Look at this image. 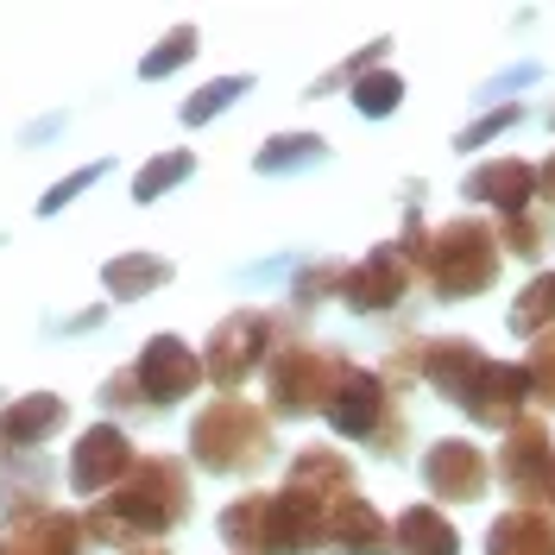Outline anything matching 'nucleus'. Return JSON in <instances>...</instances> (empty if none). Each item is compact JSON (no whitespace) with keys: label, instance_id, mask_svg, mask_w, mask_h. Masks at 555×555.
Listing matches in <instances>:
<instances>
[{"label":"nucleus","instance_id":"1","mask_svg":"<svg viewBox=\"0 0 555 555\" xmlns=\"http://www.w3.org/2000/svg\"><path fill=\"white\" fill-rule=\"evenodd\" d=\"M183 518H190V467L177 454H139L133 474L107 499H95V512L82 518V543L127 555L139 543L171 537Z\"/></svg>","mask_w":555,"mask_h":555},{"label":"nucleus","instance_id":"2","mask_svg":"<svg viewBox=\"0 0 555 555\" xmlns=\"http://www.w3.org/2000/svg\"><path fill=\"white\" fill-rule=\"evenodd\" d=\"M272 411L253 398H215L190 423V461L203 474H253L272 461Z\"/></svg>","mask_w":555,"mask_h":555},{"label":"nucleus","instance_id":"3","mask_svg":"<svg viewBox=\"0 0 555 555\" xmlns=\"http://www.w3.org/2000/svg\"><path fill=\"white\" fill-rule=\"evenodd\" d=\"M499 259H505L499 228H486L480 215H461V221H449V228L429 234V253H423L416 272L429 278V291H436L442 304H467V297L492 291Z\"/></svg>","mask_w":555,"mask_h":555},{"label":"nucleus","instance_id":"4","mask_svg":"<svg viewBox=\"0 0 555 555\" xmlns=\"http://www.w3.org/2000/svg\"><path fill=\"white\" fill-rule=\"evenodd\" d=\"M221 543L241 555H310L322 550L315 524L284 492H246L221 512Z\"/></svg>","mask_w":555,"mask_h":555},{"label":"nucleus","instance_id":"5","mask_svg":"<svg viewBox=\"0 0 555 555\" xmlns=\"http://www.w3.org/2000/svg\"><path fill=\"white\" fill-rule=\"evenodd\" d=\"M322 416L335 423V436H347V442H373L379 454H398V442H404V416H398L391 385H385L379 373H366V366H353V360L341 366L335 398H328Z\"/></svg>","mask_w":555,"mask_h":555},{"label":"nucleus","instance_id":"6","mask_svg":"<svg viewBox=\"0 0 555 555\" xmlns=\"http://www.w3.org/2000/svg\"><path fill=\"white\" fill-rule=\"evenodd\" d=\"M341 366H347V353H335V347H315V341L278 347L272 366H266V398H272V416H315V411H328Z\"/></svg>","mask_w":555,"mask_h":555},{"label":"nucleus","instance_id":"7","mask_svg":"<svg viewBox=\"0 0 555 555\" xmlns=\"http://www.w3.org/2000/svg\"><path fill=\"white\" fill-rule=\"evenodd\" d=\"M272 335H278V315H266V310H234L228 322H215L208 353H203V379H215L234 398V385H246L259 366H272V353H278Z\"/></svg>","mask_w":555,"mask_h":555},{"label":"nucleus","instance_id":"8","mask_svg":"<svg viewBox=\"0 0 555 555\" xmlns=\"http://www.w3.org/2000/svg\"><path fill=\"white\" fill-rule=\"evenodd\" d=\"M304 518L315 524V537H322V524H328V512L341 505L347 492H360L353 486V461H347L341 449H304L291 454V467H284V486H278Z\"/></svg>","mask_w":555,"mask_h":555},{"label":"nucleus","instance_id":"9","mask_svg":"<svg viewBox=\"0 0 555 555\" xmlns=\"http://www.w3.org/2000/svg\"><path fill=\"white\" fill-rule=\"evenodd\" d=\"M82 518L44 499H13L0 518V555H82Z\"/></svg>","mask_w":555,"mask_h":555},{"label":"nucleus","instance_id":"10","mask_svg":"<svg viewBox=\"0 0 555 555\" xmlns=\"http://www.w3.org/2000/svg\"><path fill=\"white\" fill-rule=\"evenodd\" d=\"M492 474L505 480V492H512L518 505H543V499L555 492V436H550V423H537V416L512 423Z\"/></svg>","mask_w":555,"mask_h":555},{"label":"nucleus","instance_id":"11","mask_svg":"<svg viewBox=\"0 0 555 555\" xmlns=\"http://www.w3.org/2000/svg\"><path fill=\"white\" fill-rule=\"evenodd\" d=\"M411 278H416V266L398 253V241H391V246H373L360 266H347L341 304H347L353 315H385V310H398V304L411 297Z\"/></svg>","mask_w":555,"mask_h":555},{"label":"nucleus","instance_id":"12","mask_svg":"<svg viewBox=\"0 0 555 555\" xmlns=\"http://www.w3.org/2000/svg\"><path fill=\"white\" fill-rule=\"evenodd\" d=\"M133 379H139L152 411H171V404H183L203 385V360H196V347L177 341V335H152L145 353L133 360Z\"/></svg>","mask_w":555,"mask_h":555},{"label":"nucleus","instance_id":"13","mask_svg":"<svg viewBox=\"0 0 555 555\" xmlns=\"http://www.w3.org/2000/svg\"><path fill=\"white\" fill-rule=\"evenodd\" d=\"M133 442H127V429L120 423H95V429H82L76 436V449H69V492H82V499H95V492H114V486L133 474Z\"/></svg>","mask_w":555,"mask_h":555},{"label":"nucleus","instance_id":"14","mask_svg":"<svg viewBox=\"0 0 555 555\" xmlns=\"http://www.w3.org/2000/svg\"><path fill=\"white\" fill-rule=\"evenodd\" d=\"M537 391H530V373H524L518 360H486L474 385H467V398H461V411L474 416L480 429H512L524 423V404H530Z\"/></svg>","mask_w":555,"mask_h":555},{"label":"nucleus","instance_id":"15","mask_svg":"<svg viewBox=\"0 0 555 555\" xmlns=\"http://www.w3.org/2000/svg\"><path fill=\"white\" fill-rule=\"evenodd\" d=\"M486 480H492V467H486V454L474 442H461V436H442L436 449L423 454V486H429V499H449V505H467V499H480Z\"/></svg>","mask_w":555,"mask_h":555},{"label":"nucleus","instance_id":"16","mask_svg":"<svg viewBox=\"0 0 555 555\" xmlns=\"http://www.w3.org/2000/svg\"><path fill=\"white\" fill-rule=\"evenodd\" d=\"M322 550H335V555H391V524L373 512V499L347 492L341 505L328 512V524H322Z\"/></svg>","mask_w":555,"mask_h":555},{"label":"nucleus","instance_id":"17","mask_svg":"<svg viewBox=\"0 0 555 555\" xmlns=\"http://www.w3.org/2000/svg\"><path fill=\"white\" fill-rule=\"evenodd\" d=\"M69 404L64 398H51V391H33V398H13V404H0V454H26L38 442H51L57 429H64Z\"/></svg>","mask_w":555,"mask_h":555},{"label":"nucleus","instance_id":"18","mask_svg":"<svg viewBox=\"0 0 555 555\" xmlns=\"http://www.w3.org/2000/svg\"><path fill=\"white\" fill-rule=\"evenodd\" d=\"M480 366H486V353H480V341H467V335H436V341H423V379L436 385L449 404L467 398V385H474Z\"/></svg>","mask_w":555,"mask_h":555},{"label":"nucleus","instance_id":"19","mask_svg":"<svg viewBox=\"0 0 555 555\" xmlns=\"http://www.w3.org/2000/svg\"><path fill=\"white\" fill-rule=\"evenodd\" d=\"M467 196L474 203H492L499 215H530V196H537V165L524 158H492L467 177Z\"/></svg>","mask_w":555,"mask_h":555},{"label":"nucleus","instance_id":"20","mask_svg":"<svg viewBox=\"0 0 555 555\" xmlns=\"http://www.w3.org/2000/svg\"><path fill=\"white\" fill-rule=\"evenodd\" d=\"M486 555H555V512L543 505H512L486 530Z\"/></svg>","mask_w":555,"mask_h":555},{"label":"nucleus","instance_id":"21","mask_svg":"<svg viewBox=\"0 0 555 555\" xmlns=\"http://www.w3.org/2000/svg\"><path fill=\"white\" fill-rule=\"evenodd\" d=\"M177 266L171 259H158V253H114L102 266V284L114 304H133V297H152L158 284H171Z\"/></svg>","mask_w":555,"mask_h":555},{"label":"nucleus","instance_id":"22","mask_svg":"<svg viewBox=\"0 0 555 555\" xmlns=\"http://www.w3.org/2000/svg\"><path fill=\"white\" fill-rule=\"evenodd\" d=\"M391 550L398 555H461V537H454V524L436 505H411L391 524Z\"/></svg>","mask_w":555,"mask_h":555},{"label":"nucleus","instance_id":"23","mask_svg":"<svg viewBox=\"0 0 555 555\" xmlns=\"http://www.w3.org/2000/svg\"><path fill=\"white\" fill-rule=\"evenodd\" d=\"M512 335H524V341H537V335H550L555 328V272H543V278H530L518 291V304H512Z\"/></svg>","mask_w":555,"mask_h":555},{"label":"nucleus","instance_id":"24","mask_svg":"<svg viewBox=\"0 0 555 555\" xmlns=\"http://www.w3.org/2000/svg\"><path fill=\"white\" fill-rule=\"evenodd\" d=\"M322 158H328V145H322L315 133H278V139H266V145H259V158H253V165H259L266 177H278V171L322 165Z\"/></svg>","mask_w":555,"mask_h":555},{"label":"nucleus","instance_id":"25","mask_svg":"<svg viewBox=\"0 0 555 555\" xmlns=\"http://www.w3.org/2000/svg\"><path fill=\"white\" fill-rule=\"evenodd\" d=\"M190 171H196V158H190L183 145H177V152H165V158H152V165L133 177V203H158V196H165V190H177Z\"/></svg>","mask_w":555,"mask_h":555},{"label":"nucleus","instance_id":"26","mask_svg":"<svg viewBox=\"0 0 555 555\" xmlns=\"http://www.w3.org/2000/svg\"><path fill=\"white\" fill-rule=\"evenodd\" d=\"M404 102V82L391 76V69H366L360 82H353V107L366 114V120H385V114H398Z\"/></svg>","mask_w":555,"mask_h":555},{"label":"nucleus","instance_id":"27","mask_svg":"<svg viewBox=\"0 0 555 555\" xmlns=\"http://www.w3.org/2000/svg\"><path fill=\"white\" fill-rule=\"evenodd\" d=\"M253 89V76H221V82H208V89H196L190 102H183V127H203V120H215L221 107H234Z\"/></svg>","mask_w":555,"mask_h":555},{"label":"nucleus","instance_id":"28","mask_svg":"<svg viewBox=\"0 0 555 555\" xmlns=\"http://www.w3.org/2000/svg\"><path fill=\"white\" fill-rule=\"evenodd\" d=\"M190 57H196V26H177V33L158 44V51H145V57H139V76H145V82H158V76L183 69Z\"/></svg>","mask_w":555,"mask_h":555},{"label":"nucleus","instance_id":"29","mask_svg":"<svg viewBox=\"0 0 555 555\" xmlns=\"http://www.w3.org/2000/svg\"><path fill=\"white\" fill-rule=\"evenodd\" d=\"M341 278H347V266H335V259H322V266H304V272H297V284H291L297 310H315V304L341 297Z\"/></svg>","mask_w":555,"mask_h":555},{"label":"nucleus","instance_id":"30","mask_svg":"<svg viewBox=\"0 0 555 555\" xmlns=\"http://www.w3.org/2000/svg\"><path fill=\"white\" fill-rule=\"evenodd\" d=\"M499 246H505V253H518V259H537V253L550 246V234H543V221H537V215H505V221H499Z\"/></svg>","mask_w":555,"mask_h":555},{"label":"nucleus","instance_id":"31","mask_svg":"<svg viewBox=\"0 0 555 555\" xmlns=\"http://www.w3.org/2000/svg\"><path fill=\"white\" fill-rule=\"evenodd\" d=\"M524 373H530V391L555 411V328H550V335H537L530 360H524Z\"/></svg>","mask_w":555,"mask_h":555},{"label":"nucleus","instance_id":"32","mask_svg":"<svg viewBox=\"0 0 555 555\" xmlns=\"http://www.w3.org/2000/svg\"><path fill=\"white\" fill-rule=\"evenodd\" d=\"M518 120H524V107H518V102L492 107V114H486V120H474V127H467V133H461V145H486V139H499V133H505V127H518Z\"/></svg>","mask_w":555,"mask_h":555},{"label":"nucleus","instance_id":"33","mask_svg":"<svg viewBox=\"0 0 555 555\" xmlns=\"http://www.w3.org/2000/svg\"><path fill=\"white\" fill-rule=\"evenodd\" d=\"M102 177H107V165H82V171L64 177V183H57L51 196H38V215H57V208H64L69 196H76V190H89V183H102Z\"/></svg>","mask_w":555,"mask_h":555},{"label":"nucleus","instance_id":"34","mask_svg":"<svg viewBox=\"0 0 555 555\" xmlns=\"http://www.w3.org/2000/svg\"><path fill=\"white\" fill-rule=\"evenodd\" d=\"M102 404H107V411H114V404H120V411H152V404H145V391H139V379H133V366H127V373H114V379L102 385Z\"/></svg>","mask_w":555,"mask_h":555},{"label":"nucleus","instance_id":"35","mask_svg":"<svg viewBox=\"0 0 555 555\" xmlns=\"http://www.w3.org/2000/svg\"><path fill=\"white\" fill-rule=\"evenodd\" d=\"M537 196H550V203H555V152L543 158V171H537Z\"/></svg>","mask_w":555,"mask_h":555},{"label":"nucleus","instance_id":"36","mask_svg":"<svg viewBox=\"0 0 555 555\" xmlns=\"http://www.w3.org/2000/svg\"><path fill=\"white\" fill-rule=\"evenodd\" d=\"M127 555H171V550H158V543H139V550H127Z\"/></svg>","mask_w":555,"mask_h":555},{"label":"nucleus","instance_id":"37","mask_svg":"<svg viewBox=\"0 0 555 555\" xmlns=\"http://www.w3.org/2000/svg\"><path fill=\"white\" fill-rule=\"evenodd\" d=\"M550 505H555V492H550Z\"/></svg>","mask_w":555,"mask_h":555},{"label":"nucleus","instance_id":"38","mask_svg":"<svg viewBox=\"0 0 555 555\" xmlns=\"http://www.w3.org/2000/svg\"><path fill=\"white\" fill-rule=\"evenodd\" d=\"M550 120H555V114H550Z\"/></svg>","mask_w":555,"mask_h":555}]
</instances>
